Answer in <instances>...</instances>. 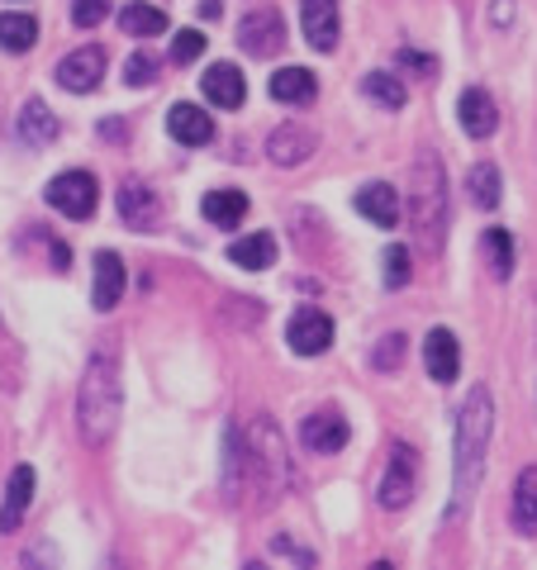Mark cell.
<instances>
[{"instance_id": "cell-1", "label": "cell", "mask_w": 537, "mask_h": 570, "mask_svg": "<svg viewBox=\"0 0 537 570\" xmlns=\"http://www.w3.org/2000/svg\"><path fill=\"white\" fill-rule=\"evenodd\" d=\"M490 433H495V400L486 385L467 390V404L457 414V448H452V504H447V523H457L471 509V499L486 475V452H490Z\"/></svg>"}, {"instance_id": "cell-2", "label": "cell", "mask_w": 537, "mask_h": 570, "mask_svg": "<svg viewBox=\"0 0 537 570\" xmlns=\"http://www.w3.org/2000/svg\"><path fill=\"white\" fill-rule=\"evenodd\" d=\"M124 414V371H119V347L105 343L86 356L81 390H77V433L86 448H105L119 428Z\"/></svg>"}, {"instance_id": "cell-3", "label": "cell", "mask_w": 537, "mask_h": 570, "mask_svg": "<svg viewBox=\"0 0 537 570\" xmlns=\"http://www.w3.org/2000/svg\"><path fill=\"white\" fill-rule=\"evenodd\" d=\"M238 442H243V461H247V494H285L291 490V456H285V438L281 428L266 419V414H253L243 428H238Z\"/></svg>"}, {"instance_id": "cell-4", "label": "cell", "mask_w": 537, "mask_h": 570, "mask_svg": "<svg viewBox=\"0 0 537 570\" xmlns=\"http://www.w3.org/2000/svg\"><path fill=\"white\" fill-rule=\"evenodd\" d=\"M409 224H414V238L428 253H442L447 238V171L438 153H419L414 171H409Z\"/></svg>"}, {"instance_id": "cell-5", "label": "cell", "mask_w": 537, "mask_h": 570, "mask_svg": "<svg viewBox=\"0 0 537 570\" xmlns=\"http://www.w3.org/2000/svg\"><path fill=\"white\" fill-rule=\"evenodd\" d=\"M419 494V452L409 442H390L385 471H381V509H404Z\"/></svg>"}, {"instance_id": "cell-6", "label": "cell", "mask_w": 537, "mask_h": 570, "mask_svg": "<svg viewBox=\"0 0 537 570\" xmlns=\"http://www.w3.org/2000/svg\"><path fill=\"white\" fill-rule=\"evenodd\" d=\"M96 200H100V186L91 171H62L48 181V205L67 214V219H91Z\"/></svg>"}, {"instance_id": "cell-7", "label": "cell", "mask_w": 537, "mask_h": 570, "mask_svg": "<svg viewBox=\"0 0 537 570\" xmlns=\"http://www.w3.org/2000/svg\"><path fill=\"white\" fill-rule=\"evenodd\" d=\"M119 219L129 228H138V234H153V228L163 224V200H157V190L148 181H138V176L119 181Z\"/></svg>"}, {"instance_id": "cell-8", "label": "cell", "mask_w": 537, "mask_h": 570, "mask_svg": "<svg viewBox=\"0 0 537 570\" xmlns=\"http://www.w3.org/2000/svg\"><path fill=\"white\" fill-rule=\"evenodd\" d=\"M100 77H105V48H96V43L67 52V58L58 62V86H62V91H71V96L96 91Z\"/></svg>"}, {"instance_id": "cell-9", "label": "cell", "mask_w": 537, "mask_h": 570, "mask_svg": "<svg viewBox=\"0 0 537 570\" xmlns=\"http://www.w3.org/2000/svg\"><path fill=\"white\" fill-rule=\"evenodd\" d=\"M285 343H291L295 356H319L333 343V318L324 309H295L291 328H285Z\"/></svg>"}, {"instance_id": "cell-10", "label": "cell", "mask_w": 537, "mask_h": 570, "mask_svg": "<svg viewBox=\"0 0 537 570\" xmlns=\"http://www.w3.org/2000/svg\"><path fill=\"white\" fill-rule=\"evenodd\" d=\"M300 442H304V452H314V456L343 452L348 448V419L333 414V409H319V414H310L300 423Z\"/></svg>"}, {"instance_id": "cell-11", "label": "cell", "mask_w": 537, "mask_h": 570, "mask_svg": "<svg viewBox=\"0 0 537 570\" xmlns=\"http://www.w3.org/2000/svg\"><path fill=\"white\" fill-rule=\"evenodd\" d=\"M238 43H243V52H253V58H272V52H281V43H285L281 14L276 10H253L238 24Z\"/></svg>"}, {"instance_id": "cell-12", "label": "cell", "mask_w": 537, "mask_h": 570, "mask_svg": "<svg viewBox=\"0 0 537 570\" xmlns=\"http://www.w3.org/2000/svg\"><path fill=\"white\" fill-rule=\"evenodd\" d=\"M300 24H304V43L319 52L338 48V0H300Z\"/></svg>"}, {"instance_id": "cell-13", "label": "cell", "mask_w": 537, "mask_h": 570, "mask_svg": "<svg viewBox=\"0 0 537 570\" xmlns=\"http://www.w3.org/2000/svg\"><path fill=\"white\" fill-rule=\"evenodd\" d=\"M201 91H205L209 105H219V110H238V105L247 100V81H243V71L234 62H214V67H205Z\"/></svg>"}, {"instance_id": "cell-14", "label": "cell", "mask_w": 537, "mask_h": 570, "mask_svg": "<svg viewBox=\"0 0 537 570\" xmlns=\"http://www.w3.org/2000/svg\"><path fill=\"white\" fill-rule=\"evenodd\" d=\"M423 366H428V376H433L438 385H452V381H457L461 347H457L452 328H433V333H428V343H423Z\"/></svg>"}, {"instance_id": "cell-15", "label": "cell", "mask_w": 537, "mask_h": 570, "mask_svg": "<svg viewBox=\"0 0 537 570\" xmlns=\"http://www.w3.org/2000/svg\"><path fill=\"white\" fill-rule=\"evenodd\" d=\"M62 134V124H58V115L48 110L43 100H25V110H20V119H14V138L25 142V148H48L52 138Z\"/></svg>"}, {"instance_id": "cell-16", "label": "cell", "mask_w": 537, "mask_h": 570, "mask_svg": "<svg viewBox=\"0 0 537 570\" xmlns=\"http://www.w3.org/2000/svg\"><path fill=\"white\" fill-rule=\"evenodd\" d=\"M33 485H39L33 466H14V471H10L6 504H0V532H14V528L25 523V513H29V504H33Z\"/></svg>"}, {"instance_id": "cell-17", "label": "cell", "mask_w": 537, "mask_h": 570, "mask_svg": "<svg viewBox=\"0 0 537 570\" xmlns=\"http://www.w3.org/2000/svg\"><path fill=\"white\" fill-rule=\"evenodd\" d=\"M167 129H172L176 142H186V148H205V142L214 138V119L201 110V105L182 100V105L167 110Z\"/></svg>"}, {"instance_id": "cell-18", "label": "cell", "mask_w": 537, "mask_h": 570, "mask_svg": "<svg viewBox=\"0 0 537 570\" xmlns=\"http://www.w3.org/2000/svg\"><path fill=\"white\" fill-rule=\"evenodd\" d=\"M310 153H314V134L300 129V124H281V129L266 138V157H272L276 167H300V163H310Z\"/></svg>"}, {"instance_id": "cell-19", "label": "cell", "mask_w": 537, "mask_h": 570, "mask_svg": "<svg viewBox=\"0 0 537 570\" xmlns=\"http://www.w3.org/2000/svg\"><path fill=\"white\" fill-rule=\"evenodd\" d=\"M457 119H461V129H467L471 138H490V134L499 129V110H495V100L480 91V86L461 91V100H457Z\"/></svg>"}, {"instance_id": "cell-20", "label": "cell", "mask_w": 537, "mask_h": 570, "mask_svg": "<svg viewBox=\"0 0 537 570\" xmlns=\"http://www.w3.org/2000/svg\"><path fill=\"white\" fill-rule=\"evenodd\" d=\"M124 299V262L119 253H96V281H91V305L110 314Z\"/></svg>"}, {"instance_id": "cell-21", "label": "cell", "mask_w": 537, "mask_h": 570, "mask_svg": "<svg viewBox=\"0 0 537 570\" xmlns=\"http://www.w3.org/2000/svg\"><path fill=\"white\" fill-rule=\"evenodd\" d=\"M357 214H367V219L381 224V228H396V219H400V195L390 190V186H381V181H371V186L357 190Z\"/></svg>"}, {"instance_id": "cell-22", "label": "cell", "mask_w": 537, "mask_h": 570, "mask_svg": "<svg viewBox=\"0 0 537 570\" xmlns=\"http://www.w3.org/2000/svg\"><path fill=\"white\" fill-rule=\"evenodd\" d=\"M39 43V20L25 10H0V48L6 52H29Z\"/></svg>"}, {"instance_id": "cell-23", "label": "cell", "mask_w": 537, "mask_h": 570, "mask_svg": "<svg viewBox=\"0 0 537 570\" xmlns=\"http://www.w3.org/2000/svg\"><path fill=\"white\" fill-rule=\"evenodd\" d=\"M228 262L243 266V272H266L276 262V238L272 234H247L228 247Z\"/></svg>"}, {"instance_id": "cell-24", "label": "cell", "mask_w": 537, "mask_h": 570, "mask_svg": "<svg viewBox=\"0 0 537 570\" xmlns=\"http://www.w3.org/2000/svg\"><path fill=\"white\" fill-rule=\"evenodd\" d=\"M514 528L524 538H537V466H528L514 485Z\"/></svg>"}, {"instance_id": "cell-25", "label": "cell", "mask_w": 537, "mask_h": 570, "mask_svg": "<svg viewBox=\"0 0 537 570\" xmlns=\"http://www.w3.org/2000/svg\"><path fill=\"white\" fill-rule=\"evenodd\" d=\"M201 209L214 228H238V219L247 214V195L243 190H209Z\"/></svg>"}, {"instance_id": "cell-26", "label": "cell", "mask_w": 537, "mask_h": 570, "mask_svg": "<svg viewBox=\"0 0 537 570\" xmlns=\"http://www.w3.org/2000/svg\"><path fill=\"white\" fill-rule=\"evenodd\" d=\"M119 24H124V33H134V39H153V33H167V10L148 6V0H134V6L119 10Z\"/></svg>"}, {"instance_id": "cell-27", "label": "cell", "mask_w": 537, "mask_h": 570, "mask_svg": "<svg viewBox=\"0 0 537 570\" xmlns=\"http://www.w3.org/2000/svg\"><path fill=\"white\" fill-rule=\"evenodd\" d=\"M272 96L285 100V105L314 100V71H304V67H281L276 77H272Z\"/></svg>"}, {"instance_id": "cell-28", "label": "cell", "mask_w": 537, "mask_h": 570, "mask_svg": "<svg viewBox=\"0 0 537 570\" xmlns=\"http://www.w3.org/2000/svg\"><path fill=\"white\" fill-rule=\"evenodd\" d=\"M467 190H471V200L480 209H495L499 205V190H505V181H499V167L495 163H476L467 171Z\"/></svg>"}, {"instance_id": "cell-29", "label": "cell", "mask_w": 537, "mask_h": 570, "mask_svg": "<svg viewBox=\"0 0 537 570\" xmlns=\"http://www.w3.org/2000/svg\"><path fill=\"white\" fill-rule=\"evenodd\" d=\"M486 266H490V276L495 281H509V272H514V238L505 234V228H486Z\"/></svg>"}, {"instance_id": "cell-30", "label": "cell", "mask_w": 537, "mask_h": 570, "mask_svg": "<svg viewBox=\"0 0 537 570\" xmlns=\"http://www.w3.org/2000/svg\"><path fill=\"white\" fill-rule=\"evenodd\" d=\"M362 86L375 105H385V110H400L404 105V86H400V77H390V71H367Z\"/></svg>"}, {"instance_id": "cell-31", "label": "cell", "mask_w": 537, "mask_h": 570, "mask_svg": "<svg viewBox=\"0 0 537 570\" xmlns=\"http://www.w3.org/2000/svg\"><path fill=\"white\" fill-rule=\"evenodd\" d=\"M205 43H209V39H205L201 29H182V33L172 39V62H176V67H191V62L205 52Z\"/></svg>"}, {"instance_id": "cell-32", "label": "cell", "mask_w": 537, "mask_h": 570, "mask_svg": "<svg viewBox=\"0 0 537 570\" xmlns=\"http://www.w3.org/2000/svg\"><path fill=\"white\" fill-rule=\"evenodd\" d=\"M371 362H375V371H396V366L404 362V337H400V333L381 337V343H375V352H371Z\"/></svg>"}, {"instance_id": "cell-33", "label": "cell", "mask_w": 537, "mask_h": 570, "mask_svg": "<svg viewBox=\"0 0 537 570\" xmlns=\"http://www.w3.org/2000/svg\"><path fill=\"white\" fill-rule=\"evenodd\" d=\"M124 81L129 86H153L157 81V58L153 52H134V58L124 62Z\"/></svg>"}, {"instance_id": "cell-34", "label": "cell", "mask_w": 537, "mask_h": 570, "mask_svg": "<svg viewBox=\"0 0 537 570\" xmlns=\"http://www.w3.org/2000/svg\"><path fill=\"white\" fill-rule=\"evenodd\" d=\"M404 281H409V247L390 243L385 247V285H390V291H400Z\"/></svg>"}, {"instance_id": "cell-35", "label": "cell", "mask_w": 537, "mask_h": 570, "mask_svg": "<svg viewBox=\"0 0 537 570\" xmlns=\"http://www.w3.org/2000/svg\"><path fill=\"white\" fill-rule=\"evenodd\" d=\"M110 14V0H71V24L77 29H96Z\"/></svg>"}, {"instance_id": "cell-36", "label": "cell", "mask_w": 537, "mask_h": 570, "mask_svg": "<svg viewBox=\"0 0 537 570\" xmlns=\"http://www.w3.org/2000/svg\"><path fill=\"white\" fill-rule=\"evenodd\" d=\"M272 557H291L295 566H314V557H310V551H300V547H291V542H285V538H276V542H272Z\"/></svg>"}, {"instance_id": "cell-37", "label": "cell", "mask_w": 537, "mask_h": 570, "mask_svg": "<svg viewBox=\"0 0 537 570\" xmlns=\"http://www.w3.org/2000/svg\"><path fill=\"white\" fill-rule=\"evenodd\" d=\"M509 14H514V6H509V0H499V6H495V24H505Z\"/></svg>"}]
</instances>
